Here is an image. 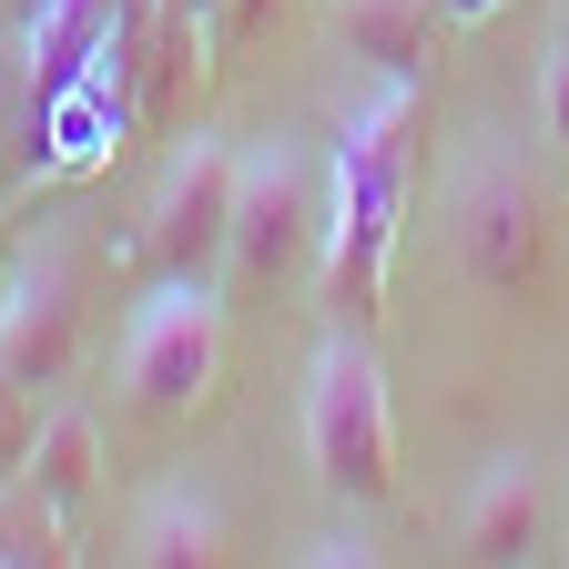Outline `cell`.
<instances>
[{"label":"cell","mask_w":569,"mask_h":569,"mask_svg":"<svg viewBox=\"0 0 569 569\" xmlns=\"http://www.w3.org/2000/svg\"><path fill=\"white\" fill-rule=\"evenodd\" d=\"M407 153H417V82H377L336 132L326 173V306L367 326L387 296V244L407 213Z\"/></svg>","instance_id":"obj_1"},{"label":"cell","mask_w":569,"mask_h":569,"mask_svg":"<svg viewBox=\"0 0 569 569\" xmlns=\"http://www.w3.org/2000/svg\"><path fill=\"white\" fill-rule=\"evenodd\" d=\"M306 254H326V183L306 163L296 132H264L244 153V183H234V234H224V274L244 296H274Z\"/></svg>","instance_id":"obj_3"},{"label":"cell","mask_w":569,"mask_h":569,"mask_svg":"<svg viewBox=\"0 0 569 569\" xmlns=\"http://www.w3.org/2000/svg\"><path fill=\"white\" fill-rule=\"evenodd\" d=\"M549 529V488L539 458H488L478 488L458 498V559H529Z\"/></svg>","instance_id":"obj_8"},{"label":"cell","mask_w":569,"mask_h":569,"mask_svg":"<svg viewBox=\"0 0 569 569\" xmlns=\"http://www.w3.org/2000/svg\"><path fill=\"white\" fill-rule=\"evenodd\" d=\"M183 11H224V0H183Z\"/></svg>","instance_id":"obj_17"},{"label":"cell","mask_w":569,"mask_h":569,"mask_svg":"<svg viewBox=\"0 0 569 569\" xmlns=\"http://www.w3.org/2000/svg\"><path fill=\"white\" fill-rule=\"evenodd\" d=\"M31 427H41V417H31V397H21V387H0V488L31 468Z\"/></svg>","instance_id":"obj_14"},{"label":"cell","mask_w":569,"mask_h":569,"mask_svg":"<svg viewBox=\"0 0 569 569\" xmlns=\"http://www.w3.org/2000/svg\"><path fill=\"white\" fill-rule=\"evenodd\" d=\"M21 559H71V519L51 509V498L31 488V478H11V488H0V569H21Z\"/></svg>","instance_id":"obj_12"},{"label":"cell","mask_w":569,"mask_h":569,"mask_svg":"<svg viewBox=\"0 0 569 569\" xmlns=\"http://www.w3.org/2000/svg\"><path fill=\"white\" fill-rule=\"evenodd\" d=\"M438 0H336V41L377 71V82H417L427 41H438Z\"/></svg>","instance_id":"obj_11"},{"label":"cell","mask_w":569,"mask_h":569,"mask_svg":"<svg viewBox=\"0 0 569 569\" xmlns=\"http://www.w3.org/2000/svg\"><path fill=\"white\" fill-rule=\"evenodd\" d=\"M122 559L132 569H203V559H224V498H213L203 478H163L122 519Z\"/></svg>","instance_id":"obj_9"},{"label":"cell","mask_w":569,"mask_h":569,"mask_svg":"<svg viewBox=\"0 0 569 569\" xmlns=\"http://www.w3.org/2000/svg\"><path fill=\"white\" fill-rule=\"evenodd\" d=\"M549 254V224H539V183L519 153H498V142H478L468 173H458V264L478 284H498V296H519V284L539 274Z\"/></svg>","instance_id":"obj_7"},{"label":"cell","mask_w":569,"mask_h":569,"mask_svg":"<svg viewBox=\"0 0 569 569\" xmlns=\"http://www.w3.org/2000/svg\"><path fill=\"white\" fill-rule=\"evenodd\" d=\"M234 183H244V153H234L224 132H183V142H173V163H163V183H153V213H142L153 274L213 284L224 234H234Z\"/></svg>","instance_id":"obj_5"},{"label":"cell","mask_w":569,"mask_h":569,"mask_svg":"<svg viewBox=\"0 0 569 569\" xmlns=\"http://www.w3.org/2000/svg\"><path fill=\"white\" fill-rule=\"evenodd\" d=\"M21 478L51 498L71 529H82V519H92V498H102V417H92L82 397H61V407L31 427V468H21Z\"/></svg>","instance_id":"obj_10"},{"label":"cell","mask_w":569,"mask_h":569,"mask_svg":"<svg viewBox=\"0 0 569 569\" xmlns=\"http://www.w3.org/2000/svg\"><path fill=\"white\" fill-rule=\"evenodd\" d=\"M213 367H224V306H213V284L163 274L122 326V397L153 407V417H183V407L213 397Z\"/></svg>","instance_id":"obj_4"},{"label":"cell","mask_w":569,"mask_h":569,"mask_svg":"<svg viewBox=\"0 0 569 569\" xmlns=\"http://www.w3.org/2000/svg\"><path fill=\"white\" fill-rule=\"evenodd\" d=\"M498 0H438V21H488Z\"/></svg>","instance_id":"obj_16"},{"label":"cell","mask_w":569,"mask_h":569,"mask_svg":"<svg viewBox=\"0 0 569 569\" xmlns=\"http://www.w3.org/2000/svg\"><path fill=\"white\" fill-rule=\"evenodd\" d=\"M71 356H82V274H71V244L41 234L11 274H0V387H61Z\"/></svg>","instance_id":"obj_6"},{"label":"cell","mask_w":569,"mask_h":569,"mask_svg":"<svg viewBox=\"0 0 569 569\" xmlns=\"http://www.w3.org/2000/svg\"><path fill=\"white\" fill-rule=\"evenodd\" d=\"M539 122L559 142V173H569V31L549 41V71H539Z\"/></svg>","instance_id":"obj_13"},{"label":"cell","mask_w":569,"mask_h":569,"mask_svg":"<svg viewBox=\"0 0 569 569\" xmlns=\"http://www.w3.org/2000/svg\"><path fill=\"white\" fill-rule=\"evenodd\" d=\"M306 458L336 509H387L397 498V417H387V367L367 326H336L306 367Z\"/></svg>","instance_id":"obj_2"},{"label":"cell","mask_w":569,"mask_h":569,"mask_svg":"<svg viewBox=\"0 0 569 569\" xmlns=\"http://www.w3.org/2000/svg\"><path fill=\"white\" fill-rule=\"evenodd\" d=\"M306 559H316V569H346V559H377V549H367V539H346V529H336V539H316Z\"/></svg>","instance_id":"obj_15"}]
</instances>
